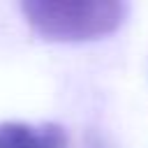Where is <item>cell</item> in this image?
<instances>
[{"label": "cell", "mask_w": 148, "mask_h": 148, "mask_svg": "<svg viewBox=\"0 0 148 148\" xmlns=\"http://www.w3.org/2000/svg\"><path fill=\"white\" fill-rule=\"evenodd\" d=\"M21 9L32 30L49 42L104 37L127 14V5L116 0H25Z\"/></svg>", "instance_id": "1"}, {"label": "cell", "mask_w": 148, "mask_h": 148, "mask_svg": "<svg viewBox=\"0 0 148 148\" xmlns=\"http://www.w3.org/2000/svg\"><path fill=\"white\" fill-rule=\"evenodd\" d=\"M67 134L56 123H0V148H65Z\"/></svg>", "instance_id": "2"}]
</instances>
